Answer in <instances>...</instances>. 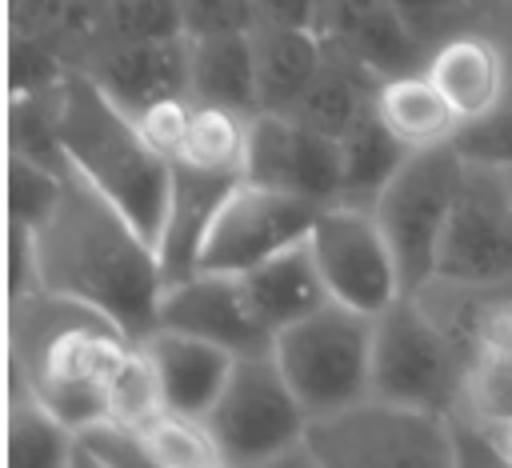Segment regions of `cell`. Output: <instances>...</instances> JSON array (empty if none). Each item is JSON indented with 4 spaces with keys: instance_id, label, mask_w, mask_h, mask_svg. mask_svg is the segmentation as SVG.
<instances>
[{
    "instance_id": "obj_6",
    "label": "cell",
    "mask_w": 512,
    "mask_h": 468,
    "mask_svg": "<svg viewBox=\"0 0 512 468\" xmlns=\"http://www.w3.org/2000/svg\"><path fill=\"white\" fill-rule=\"evenodd\" d=\"M372 328L376 316L328 300L276 332L272 356L308 416H328L372 396Z\"/></svg>"
},
{
    "instance_id": "obj_10",
    "label": "cell",
    "mask_w": 512,
    "mask_h": 468,
    "mask_svg": "<svg viewBox=\"0 0 512 468\" xmlns=\"http://www.w3.org/2000/svg\"><path fill=\"white\" fill-rule=\"evenodd\" d=\"M436 276L468 288L512 284V192L500 168L468 160L436 252Z\"/></svg>"
},
{
    "instance_id": "obj_7",
    "label": "cell",
    "mask_w": 512,
    "mask_h": 468,
    "mask_svg": "<svg viewBox=\"0 0 512 468\" xmlns=\"http://www.w3.org/2000/svg\"><path fill=\"white\" fill-rule=\"evenodd\" d=\"M468 356L416 292H400L372 328V396L452 412L464 400Z\"/></svg>"
},
{
    "instance_id": "obj_12",
    "label": "cell",
    "mask_w": 512,
    "mask_h": 468,
    "mask_svg": "<svg viewBox=\"0 0 512 468\" xmlns=\"http://www.w3.org/2000/svg\"><path fill=\"white\" fill-rule=\"evenodd\" d=\"M244 180L304 196L324 208L340 200V140L304 128L284 112H256L248 116Z\"/></svg>"
},
{
    "instance_id": "obj_24",
    "label": "cell",
    "mask_w": 512,
    "mask_h": 468,
    "mask_svg": "<svg viewBox=\"0 0 512 468\" xmlns=\"http://www.w3.org/2000/svg\"><path fill=\"white\" fill-rule=\"evenodd\" d=\"M376 112H380V120L408 148L444 144L460 128V116L452 112V104L440 96V88L428 80L424 68L380 80V88H376Z\"/></svg>"
},
{
    "instance_id": "obj_38",
    "label": "cell",
    "mask_w": 512,
    "mask_h": 468,
    "mask_svg": "<svg viewBox=\"0 0 512 468\" xmlns=\"http://www.w3.org/2000/svg\"><path fill=\"white\" fill-rule=\"evenodd\" d=\"M324 0H256V24H284V28H316L320 32Z\"/></svg>"
},
{
    "instance_id": "obj_26",
    "label": "cell",
    "mask_w": 512,
    "mask_h": 468,
    "mask_svg": "<svg viewBox=\"0 0 512 468\" xmlns=\"http://www.w3.org/2000/svg\"><path fill=\"white\" fill-rule=\"evenodd\" d=\"M244 144H248V116L244 112L216 108V104H196L192 120H188V132H184L180 148L168 160L244 172Z\"/></svg>"
},
{
    "instance_id": "obj_28",
    "label": "cell",
    "mask_w": 512,
    "mask_h": 468,
    "mask_svg": "<svg viewBox=\"0 0 512 468\" xmlns=\"http://www.w3.org/2000/svg\"><path fill=\"white\" fill-rule=\"evenodd\" d=\"M68 468H152V456H148L140 428L104 412V416L72 428Z\"/></svg>"
},
{
    "instance_id": "obj_34",
    "label": "cell",
    "mask_w": 512,
    "mask_h": 468,
    "mask_svg": "<svg viewBox=\"0 0 512 468\" xmlns=\"http://www.w3.org/2000/svg\"><path fill=\"white\" fill-rule=\"evenodd\" d=\"M392 4L408 20L412 36L428 48L444 44L456 32L484 28V8H476L472 0H392Z\"/></svg>"
},
{
    "instance_id": "obj_27",
    "label": "cell",
    "mask_w": 512,
    "mask_h": 468,
    "mask_svg": "<svg viewBox=\"0 0 512 468\" xmlns=\"http://www.w3.org/2000/svg\"><path fill=\"white\" fill-rule=\"evenodd\" d=\"M152 464L160 468H208V464H224L216 436L208 428L204 416H188V412H172L164 408L152 424L140 428Z\"/></svg>"
},
{
    "instance_id": "obj_4",
    "label": "cell",
    "mask_w": 512,
    "mask_h": 468,
    "mask_svg": "<svg viewBox=\"0 0 512 468\" xmlns=\"http://www.w3.org/2000/svg\"><path fill=\"white\" fill-rule=\"evenodd\" d=\"M308 460L320 468H444L456 464L448 412L364 396L340 412L312 416Z\"/></svg>"
},
{
    "instance_id": "obj_23",
    "label": "cell",
    "mask_w": 512,
    "mask_h": 468,
    "mask_svg": "<svg viewBox=\"0 0 512 468\" xmlns=\"http://www.w3.org/2000/svg\"><path fill=\"white\" fill-rule=\"evenodd\" d=\"M408 144L380 120L376 100L348 124V132L340 136V200L348 204H364L372 208L376 196L384 192V184L400 172V164L408 160Z\"/></svg>"
},
{
    "instance_id": "obj_40",
    "label": "cell",
    "mask_w": 512,
    "mask_h": 468,
    "mask_svg": "<svg viewBox=\"0 0 512 468\" xmlns=\"http://www.w3.org/2000/svg\"><path fill=\"white\" fill-rule=\"evenodd\" d=\"M504 452H508V464H512V420L504 424Z\"/></svg>"
},
{
    "instance_id": "obj_9",
    "label": "cell",
    "mask_w": 512,
    "mask_h": 468,
    "mask_svg": "<svg viewBox=\"0 0 512 468\" xmlns=\"http://www.w3.org/2000/svg\"><path fill=\"white\" fill-rule=\"evenodd\" d=\"M308 244L324 272L328 296L336 304L376 316L404 292L396 252H392L372 208L348 204V200L324 204L316 212Z\"/></svg>"
},
{
    "instance_id": "obj_39",
    "label": "cell",
    "mask_w": 512,
    "mask_h": 468,
    "mask_svg": "<svg viewBox=\"0 0 512 468\" xmlns=\"http://www.w3.org/2000/svg\"><path fill=\"white\" fill-rule=\"evenodd\" d=\"M484 28L500 40V48H504V56H508V72H512V0L484 8Z\"/></svg>"
},
{
    "instance_id": "obj_22",
    "label": "cell",
    "mask_w": 512,
    "mask_h": 468,
    "mask_svg": "<svg viewBox=\"0 0 512 468\" xmlns=\"http://www.w3.org/2000/svg\"><path fill=\"white\" fill-rule=\"evenodd\" d=\"M376 88H380V76L372 68H364L360 60L328 48L320 72L312 76V84L296 96V104L284 116H292L304 128H316V132L340 140L348 132V124L376 100Z\"/></svg>"
},
{
    "instance_id": "obj_30",
    "label": "cell",
    "mask_w": 512,
    "mask_h": 468,
    "mask_svg": "<svg viewBox=\"0 0 512 468\" xmlns=\"http://www.w3.org/2000/svg\"><path fill=\"white\" fill-rule=\"evenodd\" d=\"M164 412V392H160V376L148 360V352L140 348V340L132 344V352L124 356V364L116 368L112 384H108V416L144 428Z\"/></svg>"
},
{
    "instance_id": "obj_3",
    "label": "cell",
    "mask_w": 512,
    "mask_h": 468,
    "mask_svg": "<svg viewBox=\"0 0 512 468\" xmlns=\"http://www.w3.org/2000/svg\"><path fill=\"white\" fill-rule=\"evenodd\" d=\"M60 144L80 168L152 244L164 224L172 160L144 136L140 120L124 112L84 68L60 80Z\"/></svg>"
},
{
    "instance_id": "obj_8",
    "label": "cell",
    "mask_w": 512,
    "mask_h": 468,
    "mask_svg": "<svg viewBox=\"0 0 512 468\" xmlns=\"http://www.w3.org/2000/svg\"><path fill=\"white\" fill-rule=\"evenodd\" d=\"M464 152L444 140L428 148H412L400 172L384 184L372 212L396 252L404 292L424 288L436 276V252L456 204V192L464 184Z\"/></svg>"
},
{
    "instance_id": "obj_25",
    "label": "cell",
    "mask_w": 512,
    "mask_h": 468,
    "mask_svg": "<svg viewBox=\"0 0 512 468\" xmlns=\"http://www.w3.org/2000/svg\"><path fill=\"white\" fill-rule=\"evenodd\" d=\"M72 424L56 416L24 376L8 372V464L12 468H68Z\"/></svg>"
},
{
    "instance_id": "obj_17",
    "label": "cell",
    "mask_w": 512,
    "mask_h": 468,
    "mask_svg": "<svg viewBox=\"0 0 512 468\" xmlns=\"http://www.w3.org/2000/svg\"><path fill=\"white\" fill-rule=\"evenodd\" d=\"M424 72L440 88V96L452 104L460 124L496 108L512 84L508 56L488 28H468V32L448 36L444 44H436Z\"/></svg>"
},
{
    "instance_id": "obj_13",
    "label": "cell",
    "mask_w": 512,
    "mask_h": 468,
    "mask_svg": "<svg viewBox=\"0 0 512 468\" xmlns=\"http://www.w3.org/2000/svg\"><path fill=\"white\" fill-rule=\"evenodd\" d=\"M156 324L212 340V344L228 348L232 356L272 352V344H276V332L256 316L240 272L196 268L180 280H168L160 292Z\"/></svg>"
},
{
    "instance_id": "obj_35",
    "label": "cell",
    "mask_w": 512,
    "mask_h": 468,
    "mask_svg": "<svg viewBox=\"0 0 512 468\" xmlns=\"http://www.w3.org/2000/svg\"><path fill=\"white\" fill-rule=\"evenodd\" d=\"M184 36H212V32H252L256 0H180Z\"/></svg>"
},
{
    "instance_id": "obj_19",
    "label": "cell",
    "mask_w": 512,
    "mask_h": 468,
    "mask_svg": "<svg viewBox=\"0 0 512 468\" xmlns=\"http://www.w3.org/2000/svg\"><path fill=\"white\" fill-rule=\"evenodd\" d=\"M240 280L248 288V300H252L256 316L272 332L304 320L308 312H316V308H324L332 300L308 236L288 244V248H280V252H272V256H264L260 264L240 272Z\"/></svg>"
},
{
    "instance_id": "obj_14",
    "label": "cell",
    "mask_w": 512,
    "mask_h": 468,
    "mask_svg": "<svg viewBox=\"0 0 512 468\" xmlns=\"http://www.w3.org/2000/svg\"><path fill=\"white\" fill-rule=\"evenodd\" d=\"M84 72L124 108L144 112L156 100L188 96V36L172 40H116L104 36L88 60Z\"/></svg>"
},
{
    "instance_id": "obj_32",
    "label": "cell",
    "mask_w": 512,
    "mask_h": 468,
    "mask_svg": "<svg viewBox=\"0 0 512 468\" xmlns=\"http://www.w3.org/2000/svg\"><path fill=\"white\" fill-rule=\"evenodd\" d=\"M104 36H116V40H172V36H184L180 0H108Z\"/></svg>"
},
{
    "instance_id": "obj_16",
    "label": "cell",
    "mask_w": 512,
    "mask_h": 468,
    "mask_svg": "<svg viewBox=\"0 0 512 468\" xmlns=\"http://www.w3.org/2000/svg\"><path fill=\"white\" fill-rule=\"evenodd\" d=\"M240 180H244V172L200 168V164L172 160L164 224H160V236H156V256H160L164 284L200 268V248H204V236L212 228V216L220 212L224 196Z\"/></svg>"
},
{
    "instance_id": "obj_15",
    "label": "cell",
    "mask_w": 512,
    "mask_h": 468,
    "mask_svg": "<svg viewBox=\"0 0 512 468\" xmlns=\"http://www.w3.org/2000/svg\"><path fill=\"white\" fill-rule=\"evenodd\" d=\"M320 36L328 40V48L360 60L380 80L416 72L432 56V48L412 36L392 0H324Z\"/></svg>"
},
{
    "instance_id": "obj_41",
    "label": "cell",
    "mask_w": 512,
    "mask_h": 468,
    "mask_svg": "<svg viewBox=\"0 0 512 468\" xmlns=\"http://www.w3.org/2000/svg\"><path fill=\"white\" fill-rule=\"evenodd\" d=\"M476 8H492V4H504V0H472Z\"/></svg>"
},
{
    "instance_id": "obj_21",
    "label": "cell",
    "mask_w": 512,
    "mask_h": 468,
    "mask_svg": "<svg viewBox=\"0 0 512 468\" xmlns=\"http://www.w3.org/2000/svg\"><path fill=\"white\" fill-rule=\"evenodd\" d=\"M252 52H256L260 112H288L320 72L328 44L316 28L252 24Z\"/></svg>"
},
{
    "instance_id": "obj_29",
    "label": "cell",
    "mask_w": 512,
    "mask_h": 468,
    "mask_svg": "<svg viewBox=\"0 0 512 468\" xmlns=\"http://www.w3.org/2000/svg\"><path fill=\"white\" fill-rule=\"evenodd\" d=\"M456 408L500 428L512 420V344H488L476 352L464 380V400Z\"/></svg>"
},
{
    "instance_id": "obj_20",
    "label": "cell",
    "mask_w": 512,
    "mask_h": 468,
    "mask_svg": "<svg viewBox=\"0 0 512 468\" xmlns=\"http://www.w3.org/2000/svg\"><path fill=\"white\" fill-rule=\"evenodd\" d=\"M188 96L192 104H216L244 116L260 112L252 32L188 36Z\"/></svg>"
},
{
    "instance_id": "obj_36",
    "label": "cell",
    "mask_w": 512,
    "mask_h": 468,
    "mask_svg": "<svg viewBox=\"0 0 512 468\" xmlns=\"http://www.w3.org/2000/svg\"><path fill=\"white\" fill-rule=\"evenodd\" d=\"M192 108H196L192 96H168V100H156V104H148L144 112H136V120H140L144 136H148L164 156H172V152L180 148L184 132H188Z\"/></svg>"
},
{
    "instance_id": "obj_42",
    "label": "cell",
    "mask_w": 512,
    "mask_h": 468,
    "mask_svg": "<svg viewBox=\"0 0 512 468\" xmlns=\"http://www.w3.org/2000/svg\"><path fill=\"white\" fill-rule=\"evenodd\" d=\"M504 172V184H508V192H512V168H500Z\"/></svg>"
},
{
    "instance_id": "obj_2",
    "label": "cell",
    "mask_w": 512,
    "mask_h": 468,
    "mask_svg": "<svg viewBox=\"0 0 512 468\" xmlns=\"http://www.w3.org/2000/svg\"><path fill=\"white\" fill-rule=\"evenodd\" d=\"M132 344L104 308L80 296L32 288L8 300V372L24 376L72 428L108 412V384Z\"/></svg>"
},
{
    "instance_id": "obj_18",
    "label": "cell",
    "mask_w": 512,
    "mask_h": 468,
    "mask_svg": "<svg viewBox=\"0 0 512 468\" xmlns=\"http://www.w3.org/2000/svg\"><path fill=\"white\" fill-rule=\"evenodd\" d=\"M140 348L148 352L156 376H160V392H164V408L172 412H188V416H208V408L216 404L236 356L212 340H200L192 332H176L156 324L148 336H140Z\"/></svg>"
},
{
    "instance_id": "obj_33",
    "label": "cell",
    "mask_w": 512,
    "mask_h": 468,
    "mask_svg": "<svg viewBox=\"0 0 512 468\" xmlns=\"http://www.w3.org/2000/svg\"><path fill=\"white\" fill-rule=\"evenodd\" d=\"M452 144L464 152L472 164H492V168H512V84L500 96L496 108H488L476 120H464L452 136Z\"/></svg>"
},
{
    "instance_id": "obj_5",
    "label": "cell",
    "mask_w": 512,
    "mask_h": 468,
    "mask_svg": "<svg viewBox=\"0 0 512 468\" xmlns=\"http://www.w3.org/2000/svg\"><path fill=\"white\" fill-rule=\"evenodd\" d=\"M208 428L216 436V448L224 464H284V460H308L304 432H308V408L292 392L288 376L280 372L272 352L236 356L216 404L208 408Z\"/></svg>"
},
{
    "instance_id": "obj_1",
    "label": "cell",
    "mask_w": 512,
    "mask_h": 468,
    "mask_svg": "<svg viewBox=\"0 0 512 468\" xmlns=\"http://www.w3.org/2000/svg\"><path fill=\"white\" fill-rule=\"evenodd\" d=\"M40 284L104 308L132 340L156 328L164 272L156 244L72 164L60 172L56 208L32 228Z\"/></svg>"
},
{
    "instance_id": "obj_31",
    "label": "cell",
    "mask_w": 512,
    "mask_h": 468,
    "mask_svg": "<svg viewBox=\"0 0 512 468\" xmlns=\"http://www.w3.org/2000/svg\"><path fill=\"white\" fill-rule=\"evenodd\" d=\"M60 172L64 168H48L20 152H8V220L24 228H40L44 216L56 208Z\"/></svg>"
},
{
    "instance_id": "obj_37",
    "label": "cell",
    "mask_w": 512,
    "mask_h": 468,
    "mask_svg": "<svg viewBox=\"0 0 512 468\" xmlns=\"http://www.w3.org/2000/svg\"><path fill=\"white\" fill-rule=\"evenodd\" d=\"M8 300L12 296H24L32 288H44L40 284V260H36V240H32V228L8 220Z\"/></svg>"
},
{
    "instance_id": "obj_11",
    "label": "cell",
    "mask_w": 512,
    "mask_h": 468,
    "mask_svg": "<svg viewBox=\"0 0 512 468\" xmlns=\"http://www.w3.org/2000/svg\"><path fill=\"white\" fill-rule=\"evenodd\" d=\"M316 212H320V204H312L304 196L240 180L224 196L220 212L212 216V228L200 248V268L248 272L264 256L304 240L316 224Z\"/></svg>"
}]
</instances>
